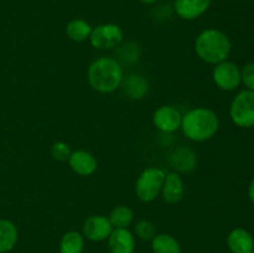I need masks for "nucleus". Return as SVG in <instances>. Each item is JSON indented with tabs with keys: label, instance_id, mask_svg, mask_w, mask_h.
Here are the masks:
<instances>
[{
	"label": "nucleus",
	"instance_id": "nucleus-1",
	"mask_svg": "<svg viewBox=\"0 0 254 253\" xmlns=\"http://www.w3.org/2000/svg\"><path fill=\"white\" fill-rule=\"evenodd\" d=\"M124 78L123 66L114 57L102 56L94 60L87 71V81L98 93H113L121 88Z\"/></svg>",
	"mask_w": 254,
	"mask_h": 253
},
{
	"label": "nucleus",
	"instance_id": "nucleus-2",
	"mask_svg": "<svg viewBox=\"0 0 254 253\" xmlns=\"http://www.w3.org/2000/svg\"><path fill=\"white\" fill-rule=\"evenodd\" d=\"M181 131L184 136L191 141L203 143L217 134L220 129V119L215 111L206 107H196L183 114Z\"/></svg>",
	"mask_w": 254,
	"mask_h": 253
},
{
	"label": "nucleus",
	"instance_id": "nucleus-3",
	"mask_svg": "<svg viewBox=\"0 0 254 253\" xmlns=\"http://www.w3.org/2000/svg\"><path fill=\"white\" fill-rule=\"evenodd\" d=\"M232 51L230 37L218 29H205L196 36L195 52L201 61L208 64H217L226 61Z\"/></svg>",
	"mask_w": 254,
	"mask_h": 253
},
{
	"label": "nucleus",
	"instance_id": "nucleus-4",
	"mask_svg": "<svg viewBox=\"0 0 254 253\" xmlns=\"http://www.w3.org/2000/svg\"><path fill=\"white\" fill-rule=\"evenodd\" d=\"M166 173L158 166L144 169L135 181V195L144 203L153 202L161 192Z\"/></svg>",
	"mask_w": 254,
	"mask_h": 253
},
{
	"label": "nucleus",
	"instance_id": "nucleus-5",
	"mask_svg": "<svg viewBox=\"0 0 254 253\" xmlns=\"http://www.w3.org/2000/svg\"><path fill=\"white\" fill-rule=\"evenodd\" d=\"M231 121L240 128L254 126V91L243 89L238 92L230 106Z\"/></svg>",
	"mask_w": 254,
	"mask_h": 253
},
{
	"label": "nucleus",
	"instance_id": "nucleus-6",
	"mask_svg": "<svg viewBox=\"0 0 254 253\" xmlns=\"http://www.w3.org/2000/svg\"><path fill=\"white\" fill-rule=\"evenodd\" d=\"M124 32L119 25L113 22L101 24L93 27L89 42L97 50H113L123 44Z\"/></svg>",
	"mask_w": 254,
	"mask_h": 253
},
{
	"label": "nucleus",
	"instance_id": "nucleus-7",
	"mask_svg": "<svg viewBox=\"0 0 254 253\" xmlns=\"http://www.w3.org/2000/svg\"><path fill=\"white\" fill-rule=\"evenodd\" d=\"M212 79L213 83L222 91H235L242 83L240 66L228 60L220 62L213 66Z\"/></svg>",
	"mask_w": 254,
	"mask_h": 253
},
{
	"label": "nucleus",
	"instance_id": "nucleus-8",
	"mask_svg": "<svg viewBox=\"0 0 254 253\" xmlns=\"http://www.w3.org/2000/svg\"><path fill=\"white\" fill-rule=\"evenodd\" d=\"M183 113L175 106L165 104L153 113V124L161 134H173L181 128Z\"/></svg>",
	"mask_w": 254,
	"mask_h": 253
},
{
	"label": "nucleus",
	"instance_id": "nucleus-9",
	"mask_svg": "<svg viewBox=\"0 0 254 253\" xmlns=\"http://www.w3.org/2000/svg\"><path fill=\"white\" fill-rule=\"evenodd\" d=\"M114 227L108 216L93 215L87 218L82 226V235L91 242H102L108 240Z\"/></svg>",
	"mask_w": 254,
	"mask_h": 253
},
{
	"label": "nucleus",
	"instance_id": "nucleus-10",
	"mask_svg": "<svg viewBox=\"0 0 254 253\" xmlns=\"http://www.w3.org/2000/svg\"><path fill=\"white\" fill-rule=\"evenodd\" d=\"M212 0H175L174 10L180 19L192 21L208 11Z\"/></svg>",
	"mask_w": 254,
	"mask_h": 253
},
{
	"label": "nucleus",
	"instance_id": "nucleus-11",
	"mask_svg": "<svg viewBox=\"0 0 254 253\" xmlns=\"http://www.w3.org/2000/svg\"><path fill=\"white\" fill-rule=\"evenodd\" d=\"M67 161L72 171L79 176L93 175L98 168V163L93 154L87 150H82V149L72 151Z\"/></svg>",
	"mask_w": 254,
	"mask_h": 253
},
{
	"label": "nucleus",
	"instance_id": "nucleus-12",
	"mask_svg": "<svg viewBox=\"0 0 254 253\" xmlns=\"http://www.w3.org/2000/svg\"><path fill=\"white\" fill-rule=\"evenodd\" d=\"M160 193L164 201L169 205H176L180 202L185 196V184L180 174L176 171L166 174Z\"/></svg>",
	"mask_w": 254,
	"mask_h": 253
},
{
	"label": "nucleus",
	"instance_id": "nucleus-13",
	"mask_svg": "<svg viewBox=\"0 0 254 253\" xmlns=\"http://www.w3.org/2000/svg\"><path fill=\"white\" fill-rule=\"evenodd\" d=\"M169 164L179 174H188L195 170L197 165V155L195 151L186 146L174 149L169 155Z\"/></svg>",
	"mask_w": 254,
	"mask_h": 253
},
{
	"label": "nucleus",
	"instance_id": "nucleus-14",
	"mask_svg": "<svg viewBox=\"0 0 254 253\" xmlns=\"http://www.w3.org/2000/svg\"><path fill=\"white\" fill-rule=\"evenodd\" d=\"M107 241L111 253H134L136 247L135 236L128 228H114Z\"/></svg>",
	"mask_w": 254,
	"mask_h": 253
},
{
	"label": "nucleus",
	"instance_id": "nucleus-15",
	"mask_svg": "<svg viewBox=\"0 0 254 253\" xmlns=\"http://www.w3.org/2000/svg\"><path fill=\"white\" fill-rule=\"evenodd\" d=\"M227 246L232 253H254V238L245 228H235L227 236Z\"/></svg>",
	"mask_w": 254,
	"mask_h": 253
},
{
	"label": "nucleus",
	"instance_id": "nucleus-16",
	"mask_svg": "<svg viewBox=\"0 0 254 253\" xmlns=\"http://www.w3.org/2000/svg\"><path fill=\"white\" fill-rule=\"evenodd\" d=\"M124 93L131 99H143L149 92V82L144 76L139 73H130L128 76H124L123 82Z\"/></svg>",
	"mask_w": 254,
	"mask_h": 253
},
{
	"label": "nucleus",
	"instance_id": "nucleus-17",
	"mask_svg": "<svg viewBox=\"0 0 254 253\" xmlns=\"http://www.w3.org/2000/svg\"><path fill=\"white\" fill-rule=\"evenodd\" d=\"M19 240L16 225L10 220L0 218V253H7L14 250Z\"/></svg>",
	"mask_w": 254,
	"mask_h": 253
},
{
	"label": "nucleus",
	"instance_id": "nucleus-18",
	"mask_svg": "<svg viewBox=\"0 0 254 253\" xmlns=\"http://www.w3.org/2000/svg\"><path fill=\"white\" fill-rule=\"evenodd\" d=\"M153 253H181V245L174 236L169 233H156L150 241Z\"/></svg>",
	"mask_w": 254,
	"mask_h": 253
},
{
	"label": "nucleus",
	"instance_id": "nucleus-19",
	"mask_svg": "<svg viewBox=\"0 0 254 253\" xmlns=\"http://www.w3.org/2000/svg\"><path fill=\"white\" fill-rule=\"evenodd\" d=\"M92 25L84 19H73L67 24L66 35L74 42H83L89 39L92 32Z\"/></svg>",
	"mask_w": 254,
	"mask_h": 253
},
{
	"label": "nucleus",
	"instance_id": "nucleus-20",
	"mask_svg": "<svg viewBox=\"0 0 254 253\" xmlns=\"http://www.w3.org/2000/svg\"><path fill=\"white\" fill-rule=\"evenodd\" d=\"M84 237L81 232L68 231L60 241V253H83Z\"/></svg>",
	"mask_w": 254,
	"mask_h": 253
},
{
	"label": "nucleus",
	"instance_id": "nucleus-21",
	"mask_svg": "<svg viewBox=\"0 0 254 253\" xmlns=\"http://www.w3.org/2000/svg\"><path fill=\"white\" fill-rule=\"evenodd\" d=\"M108 218L114 228H128L134 221V212L129 206L119 205L112 208Z\"/></svg>",
	"mask_w": 254,
	"mask_h": 253
},
{
	"label": "nucleus",
	"instance_id": "nucleus-22",
	"mask_svg": "<svg viewBox=\"0 0 254 253\" xmlns=\"http://www.w3.org/2000/svg\"><path fill=\"white\" fill-rule=\"evenodd\" d=\"M118 61L124 62L127 64H133L140 57V49H139L138 44L135 42H126L123 45H119L118 47Z\"/></svg>",
	"mask_w": 254,
	"mask_h": 253
},
{
	"label": "nucleus",
	"instance_id": "nucleus-23",
	"mask_svg": "<svg viewBox=\"0 0 254 253\" xmlns=\"http://www.w3.org/2000/svg\"><path fill=\"white\" fill-rule=\"evenodd\" d=\"M134 233L138 238L143 241H151L158 233V228L151 221L139 220L134 225Z\"/></svg>",
	"mask_w": 254,
	"mask_h": 253
},
{
	"label": "nucleus",
	"instance_id": "nucleus-24",
	"mask_svg": "<svg viewBox=\"0 0 254 253\" xmlns=\"http://www.w3.org/2000/svg\"><path fill=\"white\" fill-rule=\"evenodd\" d=\"M72 150L69 145L64 141H56L52 144L51 146V155L55 160L57 161H67L68 160L69 155H71Z\"/></svg>",
	"mask_w": 254,
	"mask_h": 253
},
{
	"label": "nucleus",
	"instance_id": "nucleus-25",
	"mask_svg": "<svg viewBox=\"0 0 254 253\" xmlns=\"http://www.w3.org/2000/svg\"><path fill=\"white\" fill-rule=\"evenodd\" d=\"M241 78L242 83L246 86V89L254 91V62L246 63L241 68Z\"/></svg>",
	"mask_w": 254,
	"mask_h": 253
},
{
	"label": "nucleus",
	"instance_id": "nucleus-26",
	"mask_svg": "<svg viewBox=\"0 0 254 253\" xmlns=\"http://www.w3.org/2000/svg\"><path fill=\"white\" fill-rule=\"evenodd\" d=\"M248 197H250L251 202L254 205V178L251 180L250 186H248Z\"/></svg>",
	"mask_w": 254,
	"mask_h": 253
},
{
	"label": "nucleus",
	"instance_id": "nucleus-27",
	"mask_svg": "<svg viewBox=\"0 0 254 253\" xmlns=\"http://www.w3.org/2000/svg\"><path fill=\"white\" fill-rule=\"evenodd\" d=\"M140 1L145 5H151V4H154V2L158 1V0H140Z\"/></svg>",
	"mask_w": 254,
	"mask_h": 253
},
{
	"label": "nucleus",
	"instance_id": "nucleus-28",
	"mask_svg": "<svg viewBox=\"0 0 254 253\" xmlns=\"http://www.w3.org/2000/svg\"><path fill=\"white\" fill-rule=\"evenodd\" d=\"M253 166H254V161H253Z\"/></svg>",
	"mask_w": 254,
	"mask_h": 253
}]
</instances>
